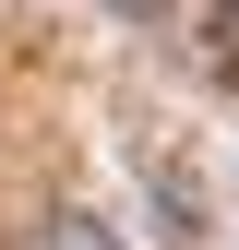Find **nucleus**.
Listing matches in <instances>:
<instances>
[{"label":"nucleus","instance_id":"f257e3e1","mask_svg":"<svg viewBox=\"0 0 239 250\" xmlns=\"http://www.w3.org/2000/svg\"><path fill=\"white\" fill-rule=\"evenodd\" d=\"M36 250H120V227H108V214H48Z\"/></svg>","mask_w":239,"mask_h":250},{"label":"nucleus","instance_id":"f03ea898","mask_svg":"<svg viewBox=\"0 0 239 250\" xmlns=\"http://www.w3.org/2000/svg\"><path fill=\"white\" fill-rule=\"evenodd\" d=\"M203 48H215V72L239 83V0H215V12H203Z\"/></svg>","mask_w":239,"mask_h":250},{"label":"nucleus","instance_id":"7ed1b4c3","mask_svg":"<svg viewBox=\"0 0 239 250\" xmlns=\"http://www.w3.org/2000/svg\"><path fill=\"white\" fill-rule=\"evenodd\" d=\"M108 12H132V24H156V12H167V0H108Z\"/></svg>","mask_w":239,"mask_h":250}]
</instances>
